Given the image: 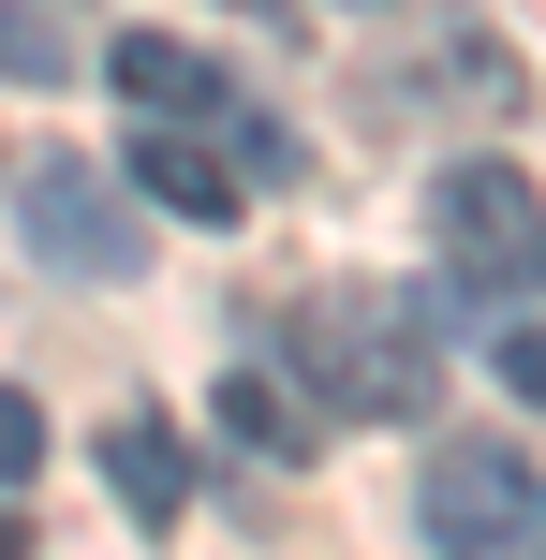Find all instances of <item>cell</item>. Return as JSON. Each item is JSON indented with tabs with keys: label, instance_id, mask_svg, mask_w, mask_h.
Returning <instances> with one entry per match:
<instances>
[{
	"label": "cell",
	"instance_id": "13",
	"mask_svg": "<svg viewBox=\"0 0 546 560\" xmlns=\"http://www.w3.org/2000/svg\"><path fill=\"white\" fill-rule=\"evenodd\" d=\"M0 560H30V532H15V502H0Z\"/></svg>",
	"mask_w": 546,
	"mask_h": 560
},
{
	"label": "cell",
	"instance_id": "7",
	"mask_svg": "<svg viewBox=\"0 0 546 560\" xmlns=\"http://www.w3.org/2000/svg\"><path fill=\"white\" fill-rule=\"evenodd\" d=\"M104 89H133L148 118H222V59H193V45H177V30H118Z\"/></svg>",
	"mask_w": 546,
	"mask_h": 560
},
{
	"label": "cell",
	"instance_id": "12",
	"mask_svg": "<svg viewBox=\"0 0 546 560\" xmlns=\"http://www.w3.org/2000/svg\"><path fill=\"white\" fill-rule=\"evenodd\" d=\"M502 384H518V398H546V310H532V325H502Z\"/></svg>",
	"mask_w": 546,
	"mask_h": 560
},
{
	"label": "cell",
	"instance_id": "6",
	"mask_svg": "<svg viewBox=\"0 0 546 560\" xmlns=\"http://www.w3.org/2000/svg\"><path fill=\"white\" fill-rule=\"evenodd\" d=\"M133 192H148V207H177L193 236H222L236 207H252L222 148H193V118H148V133H133Z\"/></svg>",
	"mask_w": 546,
	"mask_h": 560
},
{
	"label": "cell",
	"instance_id": "2",
	"mask_svg": "<svg viewBox=\"0 0 546 560\" xmlns=\"http://www.w3.org/2000/svg\"><path fill=\"white\" fill-rule=\"evenodd\" d=\"M429 236H443V280L458 295H488V310H546V192L518 163H443V192H429Z\"/></svg>",
	"mask_w": 546,
	"mask_h": 560
},
{
	"label": "cell",
	"instance_id": "1",
	"mask_svg": "<svg viewBox=\"0 0 546 560\" xmlns=\"http://www.w3.org/2000/svg\"><path fill=\"white\" fill-rule=\"evenodd\" d=\"M266 354L295 369V413L340 428H429V325L414 310H355V295H281L266 310Z\"/></svg>",
	"mask_w": 546,
	"mask_h": 560
},
{
	"label": "cell",
	"instance_id": "3",
	"mask_svg": "<svg viewBox=\"0 0 546 560\" xmlns=\"http://www.w3.org/2000/svg\"><path fill=\"white\" fill-rule=\"evenodd\" d=\"M429 546L443 560H546V472L518 443H429Z\"/></svg>",
	"mask_w": 546,
	"mask_h": 560
},
{
	"label": "cell",
	"instance_id": "11",
	"mask_svg": "<svg viewBox=\"0 0 546 560\" xmlns=\"http://www.w3.org/2000/svg\"><path fill=\"white\" fill-rule=\"evenodd\" d=\"M30 472H45V398L0 384V487H30Z\"/></svg>",
	"mask_w": 546,
	"mask_h": 560
},
{
	"label": "cell",
	"instance_id": "4",
	"mask_svg": "<svg viewBox=\"0 0 546 560\" xmlns=\"http://www.w3.org/2000/svg\"><path fill=\"white\" fill-rule=\"evenodd\" d=\"M15 222H30V252L74 266V280H133V252H148V207L118 192L104 163H74V148H45V163H30Z\"/></svg>",
	"mask_w": 546,
	"mask_h": 560
},
{
	"label": "cell",
	"instance_id": "10",
	"mask_svg": "<svg viewBox=\"0 0 546 560\" xmlns=\"http://www.w3.org/2000/svg\"><path fill=\"white\" fill-rule=\"evenodd\" d=\"M74 59H59V15H30V0H0V89H59Z\"/></svg>",
	"mask_w": 546,
	"mask_h": 560
},
{
	"label": "cell",
	"instance_id": "8",
	"mask_svg": "<svg viewBox=\"0 0 546 560\" xmlns=\"http://www.w3.org/2000/svg\"><path fill=\"white\" fill-rule=\"evenodd\" d=\"M104 487L148 516V532H177V516H193V457L163 443V413H118V428H104Z\"/></svg>",
	"mask_w": 546,
	"mask_h": 560
},
{
	"label": "cell",
	"instance_id": "5",
	"mask_svg": "<svg viewBox=\"0 0 546 560\" xmlns=\"http://www.w3.org/2000/svg\"><path fill=\"white\" fill-rule=\"evenodd\" d=\"M414 104L429 118H518L532 74H518V45L488 15H414Z\"/></svg>",
	"mask_w": 546,
	"mask_h": 560
},
{
	"label": "cell",
	"instance_id": "9",
	"mask_svg": "<svg viewBox=\"0 0 546 560\" xmlns=\"http://www.w3.org/2000/svg\"><path fill=\"white\" fill-rule=\"evenodd\" d=\"M207 413H222V428H236V443H252V457H311V443H325V428L295 413V398L266 384V369H222V398H207Z\"/></svg>",
	"mask_w": 546,
	"mask_h": 560
}]
</instances>
